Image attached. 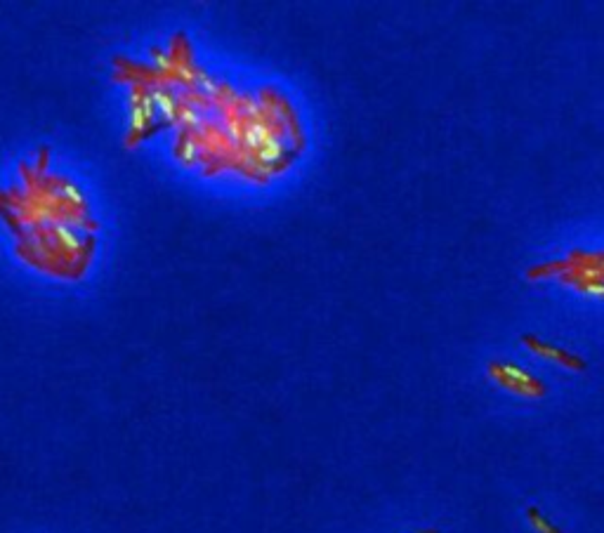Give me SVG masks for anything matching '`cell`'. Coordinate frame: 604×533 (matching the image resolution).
<instances>
[{
	"label": "cell",
	"mask_w": 604,
	"mask_h": 533,
	"mask_svg": "<svg viewBox=\"0 0 604 533\" xmlns=\"http://www.w3.org/2000/svg\"><path fill=\"white\" fill-rule=\"evenodd\" d=\"M488 375H491L500 387L510 389V392H515V394H522V397L540 399L545 394V387L540 385L536 377L529 375L527 371L517 368V366H513V364L493 361V364H488Z\"/></svg>",
	"instance_id": "6da1fadb"
},
{
	"label": "cell",
	"mask_w": 604,
	"mask_h": 533,
	"mask_svg": "<svg viewBox=\"0 0 604 533\" xmlns=\"http://www.w3.org/2000/svg\"><path fill=\"white\" fill-rule=\"evenodd\" d=\"M524 345H529V347L533 349V352L540 354V357L557 361V364L567 366V368H574V371H583L585 368V361L583 359L574 357V354H569V352H562V349H557V347H552V345H545V342L536 340L533 335H527L524 337Z\"/></svg>",
	"instance_id": "7a4b0ae2"
},
{
	"label": "cell",
	"mask_w": 604,
	"mask_h": 533,
	"mask_svg": "<svg viewBox=\"0 0 604 533\" xmlns=\"http://www.w3.org/2000/svg\"><path fill=\"white\" fill-rule=\"evenodd\" d=\"M149 97H152V102H154V111H158L165 120H177L180 109H177V100H175V95H172L170 90L152 88V90H149Z\"/></svg>",
	"instance_id": "3957f363"
},
{
	"label": "cell",
	"mask_w": 604,
	"mask_h": 533,
	"mask_svg": "<svg viewBox=\"0 0 604 533\" xmlns=\"http://www.w3.org/2000/svg\"><path fill=\"white\" fill-rule=\"evenodd\" d=\"M527 517H529V521H531L533 529H536L538 533H562L555 524H550V521L545 519L536 507H529L527 509Z\"/></svg>",
	"instance_id": "277c9868"
},
{
	"label": "cell",
	"mask_w": 604,
	"mask_h": 533,
	"mask_svg": "<svg viewBox=\"0 0 604 533\" xmlns=\"http://www.w3.org/2000/svg\"><path fill=\"white\" fill-rule=\"evenodd\" d=\"M55 194L60 196L62 200H66V203L71 205H83V196H80L78 189H73L71 185H60L55 189Z\"/></svg>",
	"instance_id": "5b68a950"
},
{
	"label": "cell",
	"mask_w": 604,
	"mask_h": 533,
	"mask_svg": "<svg viewBox=\"0 0 604 533\" xmlns=\"http://www.w3.org/2000/svg\"><path fill=\"white\" fill-rule=\"evenodd\" d=\"M154 62H156V68H161V71H172V68H175V62H172L168 55H156Z\"/></svg>",
	"instance_id": "8992f818"
},
{
	"label": "cell",
	"mask_w": 604,
	"mask_h": 533,
	"mask_svg": "<svg viewBox=\"0 0 604 533\" xmlns=\"http://www.w3.org/2000/svg\"><path fill=\"white\" fill-rule=\"evenodd\" d=\"M425 533H437V531H425Z\"/></svg>",
	"instance_id": "52a82bcc"
}]
</instances>
